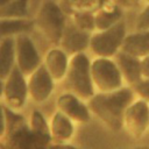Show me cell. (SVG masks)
<instances>
[{"instance_id":"cell-4","label":"cell","mask_w":149,"mask_h":149,"mask_svg":"<svg viewBox=\"0 0 149 149\" xmlns=\"http://www.w3.org/2000/svg\"><path fill=\"white\" fill-rule=\"evenodd\" d=\"M127 34V24L123 19L107 29L93 31L91 34L88 49L94 57L113 58L121 50Z\"/></svg>"},{"instance_id":"cell-2","label":"cell","mask_w":149,"mask_h":149,"mask_svg":"<svg viewBox=\"0 0 149 149\" xmlns=\"http://www.w3.org/2000/svg\"><path fill=\"white\" fill-rule=\"evenodd\" d=\"M64 80L68 91L86 101L95 93L91 74V58L86 52L70 56L69 69Z\"/></svg>"},{"instance_id":"cell-26","label":"cell","mask_w":149,"mask_h":149,"mask_svg":"<svg viewBox=\"0 0 149 149\" xmlns=\"http://www.w3.org/2000/svg\"><path fill=\"white\" fill-rule=\"evenodd\" d=\"M6 112L5 106L0 105V139H2L6 135Z\"/></svg>"},{"instance_id":"cell-33","label":"cell","mask_w":149,"mask_h":149,"mask_svg":"<svg viewBox=\"0 0 149 149\" xmlns=\"http://www.w3.org/2000/svg\"><path fill=\"white\" fill-rule=\"evenodd\" d=\"M54 1H57V2H58V1H61V0H54Z\"/></svg>"},{"instance_id":"cell-29","label":"cell","mask_w":149,"mask_h":149,"mask_svg":"<svg viewBox=\"0 0 149 149\" xmlns=\"http://www.w3.org/2000/svg\"><path fill=\"white\" fill-rule=\"evenodd\" d=\"M119 149H149V146H135V147H125Z\"/></svg>"},{"instance_id":"cell-23","label":"cell","mask_w":149,"mask_h":149,"mask_svg":"<svg viewBox=\"0 0 149 149\" xmlns=\"http://www.w3.org/2000/svg\"><path fill=\"white\" fill-rule=\"evenodd\" d=\"M149 29V3H143L134 20V30Z\"/></svg>"},{"instance_id":"cell-18","label":"cell","mask_w":149,"mask_h":149,"mask_svg":"<svg viewBox=\"0 0 149 149\" xmlns=\"http://www.w3.org/2000/svg\"><path fill=\"white\" fill-rule=\"evenodd\" d=\"M16 66L15 62V37L0 40V79L5 80Z\"/></svg>"},{"instance_id":"cell-13","label":"cell","mask_w":149,"mask_h":149,"mask_svg":"<svg viewBox=\"0 0 149 149\" xmlns=\"http://www.w3.org/2000/svg\"><path fill=\"white\" fill-rule=\"evenodd\" d=\"M113 58L118 64V68L121 72L126 86L132 87L142 79L141 58L122 50H120Z\"/></svg>"},{"instance_id":"cell-19","label":"cell","mask_w":149,"mask_h":149,"mask_svg":"<svg viewBox=\"0 0 149 149\" xmlns=\"http://www.w3.org/2000/svg\"><path fill=\"white\" fill-rule=\"evenodd\" d=\"M109 0H61L59 6L69 16L73 13H95Z\"/></svg>"},{"instance_id":"cell-12","label":"cell","mask_w":149,"mask_h":149,"mask_svg":"<svg viewBox=\"0 0 149 149\" xmlns=\"http://www.w3.org/2000/svg\"><path fill=\"white\" fill-rule=\"evenodd\" d=\"M70 63V56L58 45L50 48L43 58V65L55 81L64 80Z\"/></svg>"},{"instance_id":"cell-30","label":"cell","mask_w":149,"mask_h":149,"mask_svg":"<svg viewBox=\"0 0 149 149\" xmlns=\"http://www.w3.org/2000/svg\"><path fill=\"white\" fill-rule=\"evenodd\" d=\"M2 95H3V80L0 79V99L2 98Z\"/></svg>"},{"instance_id":"cell-11","label":"cell","mask_w":149,"mask_h":149,"mask_svg":"<svg viewBox=\"0 0 149 149\" xmlns=\"http://www.w3.org/2000/svg\"><path fill=\"white\" fill-rule=\"evenodd\" d=\"M91 34L92 33H87L78 28L68 17V22L65 24L58 47H61L69 56L85 52L90 47Z\"/></svg>"},{"instance_id":"cell-16","label":"cell","mask_w":149,"mask_h":149,"mask_svg":"<svg viewBox=\"0 0 149 149\" xmlns=\"http://www.w3.org/2000/svg\"><path fill=\"white\" fill-rule=\"evenodd\" d=\"M123 14L125 12L119 8L112 0H109L106 5H104L99 10L94 13L95 30H104L119 23L121 20L125 19Z\"/></svg>"},{"instance_id":"cell-21","label":"cell","mask_w":149,"mask_h":149,"mask_svg":"<svg viewBox=\"0 0 149 149\" xmlns=\"http://www.w3.org/2000/svg\"><path fill=\"white\" fill-rule=\"evenodd\" d=\"M2 19H26L29 17V0H12L0 7Z\"/></svg>"},{"instance_id":"cell-14","label":"cell","mask_w":149,"mask_h":149,"mask_svg":"<svg viewBox=\"0 0 149 149\" xmlns=\"http://www.w3.org/2000/svg\"><path fill=\"white\" fill-rule=\"evenodd\" d=\"M50 136L51 143H66L71 142L76 133V123L70 120L62 112L56 111L50 121Z\"/></svg>"},{"instance_id":"cell-8","label":"cell","mask_w":149,"mask_h":149,"mask_svg":"<svg viewBox=\"0 0 149 149\" xmlns=\"http://www.w3.org/2000/svg\"><path fill=\"white\" fill-rule=\"evenodd\" d=\"M2 98L6 102L5 106L14 111H20L29 98L27 76H24L17 66H15L3 80Z\"/></svg>"},{"instance_id":"cell-15","label":"cell","mask_w":149,"mask_h":149,"mask_svg":"<svg viewBox=\"0 0 149 149\" xmlns=\"http://www.w3.org/2000/svg\"><path fill=\"white\" fill-rule=\"evenodd\" d=\"M122 51L128 52L133 56L142 58L149 55V29L147 30H134L126 35L123 41Z\"/></svg>"},{"instance_id":"cell-22","label":"cell","mask_w":149,"mask_h":149,"mask_svg":"<svg viewBox=\"0 0 149 149\" xmlns=\"http://www.w3.org/2000/svg\"><path fill=\"white\" fill-rule=\"evenodd\" d=\"M78 28L87 33H93L95 30L94 24V14L93 13H73L68 16Z\"/></svg>"},{"instance_id":"cell-1","label":"cell","mask_w":149,"mask_h":149,"mask_svg":"<svg viewBox=\"0 0 149 149\" xmlns=\"http://www.w3.org/2000/svg\"><path fill=\"white\" fill-rule=\"evenodd\" d=\"M135 98L132 87L122 86L111 92H95L87 100V105L92 116H95L111 132L118 133L122 129L125 112Z\"/></svg>"},{"instance_id":"cell-7","label":"cell","mask_w":149,"mask_h":149,"mask_svg":"<svg viewBox=\"0 0 149 149\" xmlns=\"http://www.w3.org/2000/svg\"><path fill=\"white\" fill-rule=\"evenodd\" d=\"M15 62L19 70L27 77L42 65L43 58L29 34L15 36Z\"/></svg>"},{"instance_id":"cell-20","label":"cell","mask_w":149,"mask_h":149,"mask_svg":"<svg viewBox=\"0 0 149 149\" xmlns=\"http://www.w3.org/2000/svg\"><path fill=\"white\" fill-rule=\"evenodd\" d=\"M29 128L30 130L40 137L42 141L47 143H51V136H50V126L49 121L45 119L43 113L38 109H34L30 114V120H29Z\"/></svg>"},{"instance_id":"cell-25","label":"cell","mask_w":149,"mask_h":149,"mask_svg":"<svg viewBox=\"0 0 149 149\" xmlns=\"http://www.w3.org/2000/svg\"><path fill=\"white\" fill-rule=\"evenodd\" d=\"M112 1L123 12H132L140 9V7L143 5V0H112Z\"/></svg>"},{"instance_id":"cell-17","label":"cell","mask_w":149,"mask_h":149,"mask_svg":"<svg viewBox=\"0 0 149 149\" xmlns=\"http://www.w3.org/2000/svg\"><path fill=\"white\" fill-rule=\"evenodd\" d=\"M35 28L34 19H2L0 17V40L15 37L21 34H29Z\"/></svg>"},{"instance_id":"cell-5","label":"cell","mask_w":149,"mask_h":149,"mask_svg":"<svg viewBox=\"0 0 149 149\" xmlns=\"http://www.w3.org/2000/svg\"><path fill=\"white\" fill-rule=\"evenodd\" d=\"M91 74L95 92H111L126 86L114 58L93 57L91 59Z\"/></svg>"},{"instance_id":"cell-28","label":"cell","mask_w":149,"mask_h":149,"mask_svg":"<svg viewBox=\"0 0 149 149\" xmlns=\"http://www.w3.org/2000/svg\"><path fill=\"white\" fill-rule=\"evenodd\" d=\"M141 72L142 78H149V55L141 58Z\"/></svg>"},{"instance_id":"cell-32","label":"cell","mask_w":149,"mask_h":149,"mask_svg":"<svg viewBox=\"0 0 149 149\" xmlns=\"http://www.w3.org/2000/svg\"><path fill=\"white\" fill-rule=\"evenodd\" d=\"M143 3H149V0H143Z\"/></svg>"},{"instance_id":"cell-3","label":"cell","mask_w":149,"mask_h":149,"mask_svg":"<svg viewBox=\"0 0 149 149\" xmlns=\"http://www.w3.org/2000/svg\"><path fill=\"white\" fill-rule=\"evenodd\" d=\"M35 28L52 45H58L68 22V15L64 13L57 1L43 0L34 19Z\"/></svg>"},{"instance_id":"cell-24","label":"cell","mask_w":149,"mask_h":149,"mask_svg":"<svg viewBox=\"0 0 149 149\" xmlns=\"http://www.w3.org/2000/svg\"><path fill=\"white\" fill-rule=\"evenodd\" d=\"M135 97L149 102V78H142L134 86H132Z\"/></svg>"},{"instance_id":"cell-6","label":"cell","mask_w":149,"mask_h":149,"mask_svg":"<svg viewBox=\"0 0 149 149\" xmlns=\"http://www.w3.org/2000/svg\"><path fill=\"white\" fill-rule=\"evenodd\" d=\"M122 129L135 140L143 137L149 130V102L135 98L125 112Z\"/></svg>"},{"instance_id":"cell-9","label":"cell","mask_w":149,"mask_h":149,"mask_svg":"<svg viewBox=\"0 0 149 149\" xmlns=\"http://www.w3.org/2000/svg\"><path fill=\"white\" fill-rule=\"evenodd\" d=\"M57 111L62 112L76 125L88 123L92 119V113L88 108L87 101L73 94L70 91L63 92L56 100Z\"/></svg>"},{"instance_id":"cell-31","label":"cell","mask_w":149,"mask_h":149,"mask_svg":"<svg viewBox=\"0 0 149 149\" xmlns=\"http://www.w3.org/2000/svg\"><path fill=\"white\" fill-rule=\"evenodd\" d=\"M12 0H0V7H2V6H5V5H7L8 2H10Z\"/></svg>"},{"instance_id":"cell-10","label":"cell","mask_w":149,"mask_h":149,"mask_svg":"<svg viewBox=\"0 0 149 149\" xmlns=\"http://www.w3.org/2000/svg\"><path fill=\"white\" fill-rule=\"evenodd\" d=\"M29 98L36 104L45 102L55 90V79L44 68L43 63L27 77Z\"/></svg>"},{"instance_id":"cell-27","label":"cell","mask_w":149,"mask_h":149,"mask_svg":"<svg viewBox=\"0 0 149 149\" xmlns=\"http://www.w3.org/2000/svg\"><path fill=\"white\" fill-rule=\"evenodd\" d=\"M47 149H83V148L72 144L71 142H66V143H50Z\"/></svg>"}]
</instances>
